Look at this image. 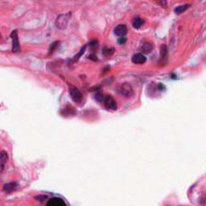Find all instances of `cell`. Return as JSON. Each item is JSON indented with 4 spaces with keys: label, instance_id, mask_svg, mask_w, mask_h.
Listing matches in <instances>:
<instances>
[{
    "label": "cell",
    "instance_id": "3957f363",
    "mask_svg": "<svg viewBox=\"0 0 206 206\" xmlns=\"http://www.w3.org/2000/svg\"><path fill=\"white\" fill-rule=\"evenodd\" d=\"M11 37L12 40V52L13 53H19V52H20V46L17 31H13L11 33Z\"/></svg>",
    "mask_w": 206,
    "mask_h": 206
},
{
    "label": "cell",
    "instance_id": "5b68a950",
    "mask_svg": "<svg viewBox=\"0 0 206 206\" xmlns=\"http://www.w3.org/2000/svg\"><path fill=\"white\" fill-rule=\"evenodd\" d=\"M70 96H71L72 99H73L74 102H79L81 101L82 94H81V93L80 90H79L77 88L74 87V86H72V87H70Z\"/></svg>",
    "mask_w": 206,
    "mask_h": 206
},
{
    "label": "cell",
    "instance_id": "7c38bea8",
    "mask_svg": "<svg viewBox=\"0 0 206 206\" xmlns=\"http://www.w3.org/2000/svg\"><path fill=\"white\" fill-rule=\"evenodd\" d=\"M114 52L115 50L114 48H113V47H105L104 49L102 50V54L104 55L105 57H108L112 56V55L114 53Z\"/></svg>",
    "mask_w": 206,
    "mask_h": 206
},
{
    "label": "cell",
    "instance_id": "9a60e30c",
    "mask_svg": "<svg viewBox=\"0 0 206 206\" xmlns=\"http://www.w3.org/2000/svg\"><path fill=\"white\" fill-rule=\"evenodd\" d=\"M189 6H190L189 4H184V5L179 6V7H177V8L175 9V12L176 13V14H181V13L184 12V11H185Z\"/></svg>",
    "mask_w": 206,
    "mask_h": 206
},
{
    "label": "cell",
    "instance_id": "52a82bcc",
    "mask_svg": "<svg viewBox=\"0 0 206 206\" xmlns=\"http://www.w3.org/2000/svg\"><path fill=\"white\" fill-rule=\"evenodd\" d=\"M127 32V27L124 24H119L114 28L115 35L118 36H124Z\"/></svg>",
    "mask_w": 206,
    "mask_h": 206
},
{
    "label": "cell",
    "instance_id": "ac0fdd59",
    "mask_svg": "<svg viewBox=\"0 0 206 206\" xmlns=\"http://www.w3.org/2000/svg\"><path fill=\"white\" fill-rule=\"evenodd\" d=\"M126 41V39L125 38V37H121V38H119V40H118V43H119V44H125Z\"/></svg>",
    "mask_w": 206,
    "mask_h": 206
},
{
    "label": "cell",
    "instance_id": "5bb4252c",
    "mask_svg": "<svg viewBox=\"0 0 206 206\" xmlns=\"http://www.w3.org/2000/svg\"><path fill=\"white\" fill-rule=\"evenodd\" d=\"M167 56H168V49H167L166 45L163 44L160 47V57L164 60V59L167 58Z\"/></svg>",
    "mask_w": 206,
    "mask_h": 206
},
{
    "label": "cell",
    "instance_id": "9c48e42d",
    "mask_svg": "<svg viewBox=\"0 0 206 206\" xmlns=\"http://www.w3.org/2000/svg\"><path fill=\"white\" fill-rule=\"evenodd\" d=\"M8 155L5 151H2L1 152V155H0V172H3L5 168V164L8 163Z\"/></svg>",
    "mask_w": 206,
    "mask_h": 206
},
{
    "label": "cell",
    "instance_id": "4fadbf2b",
    "mask_svg": "<svg viewBox=\"0 0 206 206\" xmlns=\"http://www.w3.org/2000/svg\"><path fill=\"white\" fill-rule=\"evenodd\" d=\"M153 49V45L152 44H150V43H146V44H144L142 45V47H141V50H142L143 53H150V52L152 51Z\"/></svg>",
    "mask_w": 206,
    "mask_h": 206
},
{
    "label": "cell",
    "instance_id": "e0dca14e",
    "mask_svg": "<svg viewBox=\"0 0 206 206\" xmlns=\"http://www.w3.org/2000/svg\"><path fill=\"white\" fill-rule=\"evenodd\" d=\"M86 46H84V47H81V49L80 53H79L78 54L76 55V56H75V57H73V60H75V61H76V60H77L79 58H80L81 56V55L83 54V53H84L85 50H86Z\"/></svg>",
    "mask_w": 206,
    "mask_h": 206
},
{
    "label": "cell",
    "instance_id": "ba28073f",
    "mask_svg": "<svg viewBox=\"0 0 206 206\" xmlns=\"http://www.w3.org/2000/svg\"><path fill=\"white\" fill-rule=\"evenodd\" d=\"M131 60L134 64H142L146 61V57L143 54H142V53H136V54H135L132 57Z\"/></svg>",
    "mask_w": 206,
    "mask_h": 206
},
{
    "label": "cell",
    "instance_id": "7a4b0ae2",
    "mask_svg": "<svg viewBox=\"0 0 206 206\" xmlns=\"http://www.w3.org/2000/svg\"><path fill=\"white\" fill-rule=\"evenodd\" d=\"M119 93L122 95H123L126 97H131L132 95L134 94L133 89H132L131 86L128 83H123L121 85L119 88Z\"/></svg>",
    "mask_w": 206,
    "mask_h": 206
},
{
    "label": "cell",
    "instance_id": "6da1fadb",
    "mask_svg": "<svg viewBox=\"0 0 206 206\" xmlns=\"http://www.w3.org/2000/svg\"><path fill=\"white\" fill-rule=\"evenodd\" d=\"M71 15V12H68L67 14H63V15H59L56 19V22H55V24H56L57 28H60V29L65 28Z\"/></svg>",
    "mask_w": 206,
    "mask_h": 206
},
{
    "label": "cell",
    "instance_id": "8fae6325",
    "mask_svg": "<svg viewBox=\"0 0 206 206\" xmlns=\"http://www.w3.org/2000/svg\"><path fill=\"white\" fill-rule=\"evenodd\" d=\"M144 24V20L140 17H135L132 21V25L135 28H139Z\"/></svg>",
    "mask_w": 206,
    "mask_h": 206
},
{
    "label": "cell",
    "instance_id": "30bf717a",
    "mask_svg": "<svg viewBox=\"0 0 206 206\" xmlns=\"http://www.w3.org/2000/svg\"><path fill=\"white\" fill-rule=\"evenodd\" d=\"M17 187H18V184L15 182L8 183V184H6L3 185V190L6 192L10 193V192H11L12 191H15Z\"/></svg>",
    "mask_w": 206,
    "mask_h": 206
},
{
    "label": "cell",
    "instance_id": "8992f818",
    "mask_svg": "<svg viewBox=\"0 0 206 206\" xmlns=\"http://www.w3.org/2000/svg\"><path fill=\"white\" fill-rule=\"evenodd\" d=\"M46 206H66L65 202L59 197H53L47 201Z\"/></svg>",
    "mask_w": 206,
    "mask_h": 206
},
{
    "label": "cell",
    "instance_id": "ffe728a7",
    "mask_svg": "<svg viewBox=\"0 0 206 206\" xmlns=\"http://www.w3.org/2000/svg\"><path fill=\"white\" fill-rule=\"evenodd\" d=\"M90 46H91L93 48L97 47V41H96V40H93V41H92V42L90 43Z\"/></svg>",
    "mask_w": 206,
    "mask_h": 206
},
{
    "label": "cell",
    "instance_id": "44dd1931",
    "mask_svg": "<svg viewBox=\"0 0 206 206\" xmlns=\"http://www.w3.org/2000/svg\"><path fill=\"white\" fill-rule=\"evenodd\" d=\"M97 57H96V56H94V55H90V57H89V59H91V60H97Z\"/></svg>",
    "mask_w": 206,
    "mask_h": 206
},
{
    "label": "cell",
    "instance_id": "2e32d148",
    "mask_svg": "<svg viewBox=\"0 0 206 206\" xmlns=\"http://www.w3.org/2000/svg\"><path fill=\"white\" fill-rule=\"evenodd\" d=\"M105 97H106V96H105V95L102 93H97V94H96V96H95V98H96V100L98 101V102H103L105 99Z\"/></svg>",
    "mask_w": 206,
    "mask_h": 206
},
{
    "label": "cell",
    "instance_id": "277c9868",
    "mask_svg": "<svg viewBox=\"0 0 206 206\" xmlns=\"http://www.w3.org/2000/svg\"><path fill=\"white\" fill-rule=\"evenodd\" d=\"M103 103H104L105 107L107 109H112V110L117 109V102L111 96H106Z\"/></svg>",
    "mask_w": 206,
    "mask_h": 206
},
{
    "label": "cell",
    "instance_id": "d6986e66",
    "mask_svg": "<svg viewBox=\"0 0 206 206\" xmlns=\"http://www.w3.org/2000/svg\"><path fill=\"white\" fill-rule=\"evenodd\" d=\"M58 44V42H55V43H53V44H51V47H50V50H49L50 53H53V50L55 49V47H57V45H56V44Z\"/></svg>",
    "mask_w": 206,
    "mask_h": 206
}]
</instances>
